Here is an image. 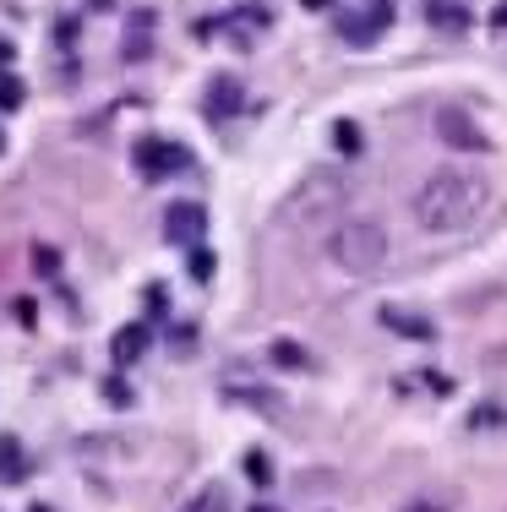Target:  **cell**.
Instances as JSON below:
<instances>
[{"label":"cell","instance_id":"obj_1","mask_svg":"<svg viewBox=\"0 0 507 512\" xmlns=\"http://www.w3.org/2000/svg\"><path fill=\"white\" fill-rule=\"evenodd\" d=\"M491 207V180L480 169H437L426 186L415 191L409 213L431 235H464L480 213Z\"/></svg>","mask_w":507,"mask_h":512},{"label":"cell","instance_id":"obj_2","mask_svg":"<svg viewBox=\"0 0 507 512\" xmlns=\"http://www.w3.org/2000/svg\"><path fill=\"white\" fill-rule=\"evenodd\" d=\"M388 251H393V240L377 218H344L328 235V262L349 278H377L388 267Z\"/></svg>","mask_w":507,"mask_h":512},{"label":"cell","instance_id":"obj_3","mask_svg":"<svg viewBox=\"0 0 507 512\" xmlns=\"http://www.w3.org/2000/svg\"><path fill=\"white\" fill-rule=\"evenodd\" d=\"M344 202H349V180L338 175V169H317V175H306L295 191H289L284 218L289 224H306V218L333 213V207H344Z\"/></svg>","mask_w":507,"mask_h":512},{"label":"cell","instance_id":"obj_4","mask_svg":"<svg viewBox=\"0 0 507 512\" xmlns=\"http://www.w3.org/2000/svg\"><path fill=\"white\" fill-rule=\"evenodd\" d=\"M131 158H137L142 180H169V175H180V169L191 164V153L180 148V142H169V137H142L137 148H131Z\"/></svg>","mask_w":507,"mask_h":512},{"label":"cell","instance_id":"obj_5","mask_svg":"<svg viewBox=\"0 0 507 512\" xmlns=\"http://www.w3.org/2000/svg\"><path fill=\"white\" fill-rule=\"evenodd\" d=\"M388 28H393V0H371V6L349 11V17L338 22V33H344V44H355V50H366V44H377Z\"/></svg>","mask_w":507,"mask_h":512},{"label":"cell","instance_id":"obj_6","mask_svg":"<svg viewBox=\"0 0 507 512\" xmlns=\"http://www.w3.org/2000/svg\"><path fill=\"white\" fill-rule=\"evenodd\" d=\"M164 235L175 240V246H197V240L208 235V207L202 202H175L164 213Z\"/></svg>","mask_w":507,"mask_h":512},{"label":"cell","instance_id":"obj_7","mask_svg":"<svg viewBox=\"0 0 507 512\" xmlns=\"http://www.w3.org/2000/svg\"><path fill=\"white\" fill-rule=\"evenodd\" d=\"M437 137L448 142V148H458V153H486V131H480L469 115H458V109L437 115Z\"/></svg>","mask_w":507,"mask_h":512},{"label":"cell","instance_id":"obj_8","mask_svg":"<svg viewBox=\"0 0 507 512\" xmlns=\"http://www.w3.org/2000/svg\"><path fill=\"white\" fill-rule=\"evenodd\" d=\"M148 344H153L148 322H126V327H120V333L110 338V355H115L120 371H126V365H137L142 355H148Z\"/></svg>","mask_w":507,"mask_h":512},{"label":"cell","instance_id":"obj_9","mask_svg":"<svg viewBox=\"0 0 507 512\" xmlns=\"http://www.w3.org/2000/svg\"><path fill=\"white\" fill-rule=\"evenodd\" d=\"M382 327H393L398 338H415V344H431V338H437V327H431L426 316H409V311H398V306L382 311Z\"/></svg>","mask_w":507,"mask_h":512},{"label":"cell","instance_id":"obj_10","mask_svg":"<svg viewBox=\"0 0 507 512\" xmlns=\"http://www.w3.org/2000/svg\"><path fill=\"white\" fill-rule=\"evenodd\" d=\"M426 22L437 33H464L469 28V11L458 6V0H426Z\"/></svg>","mask_w":507,"mask_h":512},{"label":"cell","instance_id":"obj_11","mask_svg":"<svg viewBox=\"0 0 507 512\" xmlns=\"http://www.w3.org/2000/svg\"><path fill=\"white\" fill-rule=\"evenodd\" d=\"M240 109V82L235 77H213L208 88V120H229Z\"/></svg>","mask_w":507,"mask_h":512},{"label":"cell","instance_id":"obj_12","mask_svg":"<svg viewBox=\"0 0 507 512\" xmlns=\"http://www.w3.org/2000/svg\"><path fill=\"white\" fill-rule=\"evenodd\" d=\"M22 474H28V458H22L17 436H6V431H0V480H6V485H17Z\"/></svg>","mask_w":507,"mask_h":512},{"label":"cell","instance_id":"obj_13","mask_svg":"<svg viewBox=\"0 0 507 512\" xmlns=\"http://www.w3.org/2000/svg\"><path fill=\"white\" fill-rule=\"evenodd\" d=\"M131 39H126V60H142V50L153 44V11H131Z\"/></svg>","mask_w":507,"mask_h":512},{"label":"cell","instance_id":"obj_14","mask_svg":"<svg viewBox=\"0 0 507 512\" xmlns=\"http://www.w3.org/2000/svg\"><path fill=\"white\" fill-rule=\"evenodd\" d=\"M22 104H28V82L17 77V66L0 71V115H11V109H22Z\"/></svg>","mask_w":507,"mask_h":512},{"label":"cell","instance_id":"obj_15","mask_svg":"<svg viewBox=\"0 0 507 512\" xmlns=\"http://www.w3.org/2000/svg\"><path fill=\"white\" fill-rule=\"evenodd\" d=\"M180 512H229V491H224V485H202V491L191 496Z\"/></svg>","mask_w":507,"mask_h":512},{"label":"cell","instance_id":"obj_16","mask_svg":"<svg viewBox=\"0 0 507 512\" xmlns=\"http://www.w3.org/2000/svg\"><path fill=\"white\" fill-rule=\"evenodd\" d=\"M273 365H284V371H306L311 355L300 344H289V338H279V344H273Z\"/></svg>","mask_w":507,"mask_h":512},{"label":"cell","instance_id":"obj_17","mask_svg":"<svg viewBox=\"0 0 507 512\" xmlns=\"http://www.w3.org/2000/svg\"><path fill=\"white\" fill-rule=\"evenodd\" d=\"M333 142H338V153H344V158H355V153H360V126H355V120H338V126H333Z\"/></svg>","mask_w":507,"mask_h":512},{"label":"cell","instance_id":"obj_18","mask_svg":"<svg viewBox=\"0 0 507 512\" xmlns=\"http://www.w3.org/2000/svg\"><path fill=\"white\" fill-rule=\"evenodd\" d=\"M186 267H191V278H197V284H208V278H213V251L197 240V246H191V256H186Z\"/></svg>","mask_w":507,"mask_h":512},{"label":"cell","instance_id":"obj_19","mask_svg":"<svg viewBox=\"0 0 507 512\" xmlns=\"http://www.w3.org/2000/svg\"><path fill=\"white\" fill-rule=\"evenodd\" d=\"M33 273H39V278H55V273H60V251H55V246H33Z\"/></svg>","mask_w":507,"mask_h":512},{"label":"cell","instance_id":"obj_20","mask_svg":"<svg viewBox=\"0 0 507 512\" xmlns=\"http://www.w3.org/2000/svg\"><path fill=\"white\" fill-rule=\"evenodd\" d=\"M104 398H110L115 409H131V404H137V393L126 387V376H110V382H104Z\"/></svg>","mask_w":507,"mask_h":512},{"label":"cell","instance_id":"obj_21","mask_svg":"<svg viewBox=\"0 0 507 512\" xmlns=\"http://www.w3.org/2000/svg\"><path fill=\"white\" fill-rule=\"evenodd\" d=\"M246 474H251L257 485H268V480H273V469H268V458H262V453H251V458H246Z\"/></svg>","mask_w":507,"mask_h":512},{"label":"cell","instance_id":"obj_22","mask_svg":"<svg viewBox=\"0 0 507 512\" xmlns=\"http://www.w3.org/2000/svg\"><path fill=\"white\" fill-rule=\"evenodd\" d=\"M11 66H17V44L0 39V71H11Z\"/></svg>","mask_w":507,"mask_h":512},{"label":"cell","instance_id":"obj_23","mask_svg":"<svg viewBox=\"0 0 507 512\" xmlns=\"http://www.w3.org/2000/svg\"><path fill=\"white\" fill-rule=\"evenodd\" d=\"M491 28L507 33V0H497V11H491Z\"/></svg>","mask_w":507,"mask_h":512},{"label":"cell","instance_id":"obj_24","mask_svg":"<svg viewBox=\"0 0 507 512\" xmlns=\"http://www.w3.org/2000/svg\"><path fill=\"white\" fill-rule=\"evenodd\" d=\"M300 6H306V11H328L333 0H300Z\"/></svg>","mask_w":507,"mask_h":512},{"label":"cell","instance_id":"obj_25","mask_svg":"<svg viewBox=\"0 0 507 512\" xmlns=\"http://www.w3.org/2000/svg\"><path fill=\"white\" fill-rule=\"evenodd\" d=\"M404 512H442L437 502H415V507H404Z\"/></svg>","mask_w":507,"mask_h":512},{"label":"cell","instance_id":"obj_26","mask_svg":"<svg viewBox=\"0 0 507 512\" xmlns=\"http://www.w3.org/2000/svg\"><path fill=\"white\" fill-rule=\"evenodd\" d=\"M0 153H6V131H0Z\"/></svg>","mask_w":507,"mask_h":512},{"label":"cell","instance_id":"obj_27","mask_svg":"<svg viewBox=\"0 0 507 512\" xmlns=\"http://www.w3.org/2000/svg\"><path fill=\"white\" fill-rule=\"evenodd\" d=\"M251 512H273V507H251Z\"/></svg>","mask_w":507,"mask_h":512},{"label":"cell","instance_id":"obj_28","mask_svg":"<svg viewBox=\"0 0 507 512\" xmlns=\"http://www.w3.org/2000/svg\"><path fill=\"white\" fill-rule=\"evenodd\" d=\"M28 512H50V507H28Z\"/></svg>","mask_w":507,"mask_h":512}]
</instances>
